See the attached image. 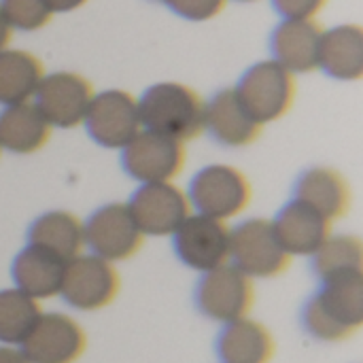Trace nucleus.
I'll use <instances>...</instances> for the list:
<instances>
[{
	"instance_id": "nucleus-1",
	"label": "nucleus",
	"mask_w": 363,
	"mask_h": 363,
	"mask_svg": "<svg viewBox=\"0 0 363 363\" xmlns=\"http://www.w3.org/2000/svg\"><path fill=\"white\" fill-rule=\"evenodd\" d=\"M363 325V272L330 279L302 308L304 332L319 342L353 338Z\"/></svg>"
},
{
	"instance_id": "nucleus-2",
	"label": "nucleus",
	"mask_w": 363,
	"mask_h": 363,
	"mask_svg": "<svg viewBox=\"0 0 363 363\" xmlns=\"http://www.w3.org/2000/svg\"><path fill=\"white\" fill-rule=\"evenodd\" d=\"M145 130L187 143L204 132V100L200 94L177 81L151 85L138 100Z\"/></svg>"
},
{
	"instance_id": "nucleus-3",
	"label": "nucleus",
	"mask_w": 363,
	"mask_h": 363,
	"mask_svg": "<svg viewBox=\"0 0 363 363\" xmlns=\"http://www.w3.org/2000/svg\"><path fill=\"white\" fill-rule=\"evenodd\" d=\"M187 198L198 215L228 223L247 211L253 198L249 177L230 164H211L196 172Z\"/></svg>"
},
{
	"instance_id": "nucleus-4",
	"label": "nucleus",
	"mask_w": 363,
	"mask_h": 363,
	"mask_svg": "<svg viewBox=\"0 0 363 363\" xmlns=\"http://www.w3.org/2000/svg\"><path fill=\"white\" fill-rule=\"evenodd\" d=\"M234 91L251 117L266 125L283 119L291 111L298 85L296 74H291L274 60H264L253 64L240 77Z\"/></svg>"
},
{
	"instance_id": "nucleus-5",
	"label": "nucleus",
	"mask_w": 363,
	"mask_h": 363,
	"mask_svg": "<svg viewBox=\"0 0 363 363\" xmlns=\"http://www.w3.org/2000/svg\"><path fill=\"white\" fill-rule=\"evenodd\" d=\"M230 264L249 279H277L289 264L291 255L277 238L270 219H245L230 228Z\"/></svg>"
},
{
	"instance_id": "nucleus-6",
	"label": "nucleus",
	"mask_w": 363,
	"mask_h": 363,
	"mask_svg": "<svg viewBox=\"0 0 363 363\" xmlns=\"http://www.w3.org/2000/svg\"><path fill=\"white\" fill-rule=\"evenodd\" d=\"M255 302V285L232 264L202 272L194 289V304L202 317L221 325L249 317Z\"/></svg>"
},
{
	"instance_id": "nucleus-7",
	"label": "nucleus",
	"mask_w": 363,
	"mask_h": 363,
	"mask_svg": "<svg viewBox=\"0 0 363 363\" xmlns=\"http://www.w3.org/2000/svg\"><path fill=\"white\" fill-rule=\"evenodd\" d=\"M119 289L121 277L115 264L91 253H81L79 257L66 262L60 296L74 311H104L117 300Z\"/></svg>"
},
{
	"instance_id": "nucleus-8",
	"label": "nucleus",
	"mask_w": 363,
	"mask_h": 363,
	"mask_svg": "<svg viewBox=\"0 0 363 363\" xmlns=\"http://www.w3.org/2000/svg\"><path fill=\"white\" fill-rule=\"evenodd\" d=\"M85 247L111 264L132 259L145 245V234L134 221L128 202H108L83 221Z\"/></svg>"
},
{
	"instance_id": "nucleus-9",
	"label": "nucleus",
	"mask_w": 363,
	"mask_h": 363,
	"mask_svg": "<svg viewBox=\"0 0 363 363\" xmlns=\"http://www.w3.org/2000/svg\"><path fill=\"white\" fill-rule=\"evenodd\" d=\"M185 160V143L145 128L121 149L123 170L140 185L174 183Z\"/></svg>"
},
{
	"instance_id": "nucleus-10",
	"label": "nucleus",
	"mask_w": 363,
	"mask_h": 363,
	"mask_svg": "<svg viewBox=\"0 0 363 363\" xmlns=\"http://www.w3.org/2000/svg\"><path fill=\"white\" fill-rule=\"evenodd\" d=\"M83 125L104 149H123L140 130L138 100L125 89H106L94 96Z\"/></svg>"
},
{
	"instance_id": "nucleus-11",
	"label": "nucleus",
	"mask_w": 363,
	"mask_h": 363,
	"mask_svg": "<svg viewBox=\"0 0 363 363\" xmlns=\"http://www.w3.org/2000/svg\"><path fill=\"white\" fill-rule=\"evenodd\" d=\"M94 96V85L83 74L60 70L43 77L32 102L38 106L51 128L70 130L83 125Z\"/></svg>"
},
{
	"instance_id": "nucleus-12",
	"label": "nucleus",
	"mask_w": 363,
	"mask_h": 363,
	"mask_svg": "<svg viewBox=\"0 0 363 363\" xmlns=\"http://www.w3.org/2000/svg\"><path fill=\"white\" fill-rule=\"evenodd\" d=\"M30 363H77L87 351V334L64 313H43L19 345Z\"/></svg>"
},
{
	"instance_id": "nucleus-13",
	"label": "nucleus",
	"mask_w": 363,
	"mask_h": 363,
	"mask_svg": "<svg viewBox=\"0 0 363 363\" xmlns=\"http://www.w3.org/2000/svg\"><path fill=\"white\" fill-rule=\"evenodd\" d=\"M177 257L196 272H208L230 264V225L191 213L172 234Z\"/></svg>"
},
{
	"instance_id": "nucleus-14",
	"label": "nucleus",
	"mask_w": 363,
	"mask_h": 363,
	"mask_svg": "<svg viewBox=\"0 0 363 363\" xmlns=\"http://www.w3.org/2000/svg\"><path fill=\"white\" fill-rule=\"evenodd\" d=\"M128 208L145 236H172L191 215L187 191L174 183L140 185Z\"/></svg>"
},
{
	"instance_id": "nucleus-15",
	"label": "nucleus",
	"mask_w": 363,
	"mask_h": 363,
	"mask_svg": "<svg viewBox=\"0 0 363 363\" xmlns=\"http://www.w3.org/2000/svg\"><path fill=\"white\" fill-rule=\"evenodd\" d=\"M294 200L311 206L334 223L351 211L353 189L340 170L330 166H313L296 179Z\"/></svg>"
},
{
	"instance_id": "nucleus-16",
	"label": "nucleus",
	"mask_w": 363,
	"mask_h": 363,
	"mask_svg": "<svg viewBox=\"0 0 363 363\" xmlns=\"http://www.w3.org/2000/svg\"><path fill=\"white\" fill-rule=\"evenodd\" d=\"M204 130L219 145L236 149L253 145L262 136L264 125L251 117L232 87L219 89L208 102H204Z\"/></svg>"
},
{
	"instance_id": "nucleus-17",
	"label": "nucleus",
	"mask_w": 363,
	"mask_h": 363,
	"mask_svg": "<svg viewBox=\"0 0 363 363\" xmlns=\"http://www.w3.org/2000/svg\"><path fill=\"white\" fill-rule=\"evenodd\" d=\"M323 28L317 19H283L270 38L272 60L291 74L319 68V47Z\"/></svg>"
},
{
	"instance_id": "nucleus-18",
	"label": "nucleus",
	"mask_w": 363,
	"mask_h": 363,
	"mask_svg": "<svg viewBox=\"0 0 363 363\" xmlns=\"http://www.w3.org/2000/svg\"><path fill=\"white\" fill-rule=\"evenodd\" d=\"M270 221L279 242L291 257L296 255L311 257L321 247V242L332 234L330 219H325L323 215H319L317 211L294 198Z\"/></svg>"
},
{
	"instance_id": "nucleus-19",
	"label": "nucleus",
	"mask_w": 363,
	"mask_h": 363,
	"mask_svg": "<svg viewBox=\"0 0 363 363\" xmlns=\"http://www.w3.org/2000/svg\"><path fill=\"white\" fill-rule=\"evenodd\" d=\"M274 353L272 332L251 317L225 323L217 336V357L221 363H270Z\"/></svg>"
},
{
	"instance_id": "nucleus-20",
	"label": "nucleus",
	"mask_w": 363,
	"mask_h": 363,
	"mask_svg": "<svg viewBox=\"0 0 363 363\" xmlns=\"http://www.w3.org/2000/svg\"><path fill=\"white\" fill-rule=\"evenodd\" d=\"M64 268H66V262H62L60 257L34 245H26L15 255L11 274L19 291H23L36 302H43V300H51L60 296Z\"/></svg>"
},
{
	"instance_id": "nucleus-21",
	"label": "nucleus",
	"mask_w": 363,
	"mask_h": 363,
	"mask_svg": "<svg viewBox=\"0 0 363 363\" xmlns=\"http://www.w3.org/2000/svg\"><path fill=\"white\" fill-rule=\"evenodd\" d=\"M51 123L43 117L38 106L19 102L0 111V149L15 155H34L51 138Z\"/></svg>"
},
{
	"instance_id": "nucleus-22",
	"label": "nucleus",
	"mask_w": 363,
	"mask_h": 363,
	"mask_svg": "<svg viewBox=\"0 0 363 363\" xmlns=\"http://www.w3.org/2000/svg\"><path fill=\"white\" fill-rule=\"evenodd\" d=\"M28 245L70 262L85 249L83 221L70 211H47L30 223Z\"/></svg>"
},
{
	"instance_id": "nucleus-23",
	"label": "nucleus",
	"mask_w": 363,
	"mask_h": 363,
	"mask_svg": "<svg viewBox=\"0 0 363 363\" xmlns=\"http://www.w3.org/2000/svg\"><path fill=\"white\" fill-rule=\"evenodd\" d=\"M319 68L338 81H359L363 77L362 26L342 23L332 30H323Z\"/></svg>"
},
{
	"instance_id": "nucleus-24",
	"label": "nucleus",
	"mask_w": 363,
	"mask_h": 363,
	"mask_svg": "<svg viewBox=\"0 0 363 363\" xmlns=\"http://www.w3.org/2000/svg\"><path fill=\"white\" fill-rule=\"evenodd\" d=\"M43 62L23 49L0 51V104L30 102L45 77Z\"/></svg>"
},
{
	"instance_id": "nucleus-25",
	"label": "nucleus",
	"mask_w": 363,
	"mask_h": 363,
	"mask_svg": "<svg viewBox=\"0 0 363 363\" xmlns=\"http://www.w3.org/2000/svg\"><path fill=\"white\" fill-rule=\"evenodd\" d=\"M315 277L325 283L336 277L363 272V242L353 234H330L311 255Z\"/></svg>"
},
{
	"instance_id": "nucleus-26",
	"label": "nucleus",
	"mask_w": 363,
	"mask_h": 363,
	"mask_svg": "<svg viewBox=\"0 0 363 363\" xmlns=\"http://www.w3.org/2000/svg\"><path fill=\"white\" fill-rule=\"evenodd\" d=\"M40 315V302L17 287L0 289V345L19 347Z\"/></svg>"
},
{
	"instance_id": "nucleus-27",
	"label": "nucleus",
	"mask_w": 363,
	"mask_h": 363,
	"mask_svg": "<svg viewBox=\"0 0 363 363\" xmlns=\"http://www.w3.org/2000/svg\"><path fill=\"white\" fill-rule=\"evenodd\" d=\"M0 13L13 30L34 32L53 19V11L45 0H0Z\"/></svg>"
},
{
	"instance_id": "nucleus-28",
	"label": "nucleus",
	"mask_w": 363,
	"mask_h": 363,
	"mask_svg": "<svg viewBox=\"0 0 363 363\" xmlns=\"http://www.w3.org/2000/svg\"><path fill=\"white\" fill-rule=\"evenodd\" d=\"M162 2H166L170 11H174L177 15L189 21H208L217 17L228 4V0H162Z\"/></svg>"
},
{
	"instance_id": "nucleus-29",
	"label": "nucleus",
	"mask_w": 363,
	"mask_h": 363,
	"mask_svg": "<svg viewBox=\"0 0 363 363\" xmlns=\"http://www.w3.org/2000/svg\"><path fill=\"white\" fill-rule=\"evenodd\" d=\"M330 0H272L283 19H315Z\"/></svg>"
},
{
	"instance_id": "nucleus-30",
	"label": "nucleus",
	"mask_w": 363,
	"mask_h": 363,
	"mask_svg": "<svg viewBox=\"0 0 363 363\" xmlns=\"http://www.w3.org/2000/svg\"><path fill=\"white\" fill-rule=\"evenodd\" d=\"M0 363H30L19 347L0 345Z\"/></svg>"
},
{
	"instance_id": "nucleus-31",
	"label": "nucleus",
	"mask_w": 363,
	"mask_h": 363,
	"mask_svg": "<svg viewBox=\"0 0 363 363\" xmlns=\"http://www.w3.org/2000/svg\"><path fill=\"white\" fill-rule=\"evenodd\" d=\"M49 4V9L53 13H68L74 9H81L83 4H87L89 0H45Z\"/></svg>"
},
{
	"instance_id": "nucleus-32",
	"label": "nucleus",
	"mask_w": 363,
	"mask_h": 363,
	"mask_svg": "<svg viewBox=\"0 0 363 363\" xmlns=\"http://www.w3.org/2000/svg\"><path fill=\"white\" fill-rule=\"evenodd\" d=\"M11 38H13V28L9 26V21H6L4 15L0 13V51L9 49Z\"/></svg>"
},
{
	"instance_id": "nucleus-33",
	"label": "nucleus",
	"mask_w": 363,
	"mask_h": 363,
	"mask_svg": "<svg viewBox=\"0 0 363 363\" xmlns=\"http://www.w3.org/2000/svg\"><path fill=\"white\" fill-rule=\"evenodd\" d=\"M238 2H255V0H238Z\"/></svg>"
},
{
	"instance_id": "nucleus-34",
	"label": "nucleus",
	"mask_w": 363,
	"mask_h": 363,
	"mask_svg": "<svg viewBox=\"0 0 363 363\" xmlns=\"http://www.w3.org/2000/svg\"><path fill=\"white\" fill-rule=\"evenodd\" d=\"M0 155H2V149H0Z\"/></svg>"
}]
</instances>
